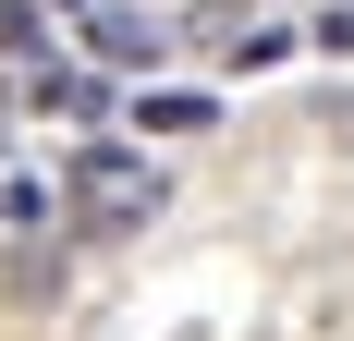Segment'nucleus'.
<instances>
[{
    "mask_svg": "<svg viewBox=\"0 0 354 341\" xmlns=\"http://www.w3.org/2000/svg\"><path fill=\"white\" fill-rule=\"evenodd\" d=\"M135 122H147V135H196L208 98H183V86H171V98H135Z\"/></svg>",
    "mask_w": 354,
    "mask_h": 341,
    "instance_id": "nucleus-3",
    "label": "nucleus"
},
{
    "mask_svg": "<svg viewBox=\"0 0 354 341\" xmlns=\"http://www.w3.org/2000/svg\"><path fill=\"white\" fill-rule=\"evenodd\" d=\"M159 195H171V183H159V170L135 159V146H73V220H86V232H147V220H159Z\"/></svg>",
    "mask_w": 354,
    "mask_h": 341,
    "instance_id": "nucleus-1",
    "label": "nucleus"
},
{
    "mask_svg": "<svg viewBox=\"0 0 354 341\" xmlns=\"http://www.w3.org/2000/svg\"><path fill=\"white\" fill-rule=\"evenodd\" d=\"M86 49H98L110 73H159V49H171V37L147 25V12H98V37H86Z\"/></svg>",
    "mask_w": 354,
    "mask_h": 341,
    "instance_id": "nucleus-2",
    "label": "nucleus"
},
{
    "mask_svg": "<svg viewBox=\"0 0 354 341\" xmlns=\"http://www.w3.org/2000/svg\"><path fill=\"white\" fill-rule=\"evenodd\" d=\"M0 49H49L37 37V0H0Z\"/></svg>",
    "mask_w": 354,
    "mask_h": 341,
    "instance_id": "nucleus-5",
    "label": "nucleus"
},
{
    "mask_svg": "<svg viewBox=\"0 0 354 341\" xmlns=\"http://www.w3.org/2000/svg\"><path fill=\"white\" fill-rule=\"evenodd\" d=\"M306 49H330V61H354V0H330L318 25H306Z\"/></svg>",
    "mask_w": 354,
    "mask_h": 341,
    "instance_id": "nucleus-4",
    "label": "nucleus"
}]
</instances>
